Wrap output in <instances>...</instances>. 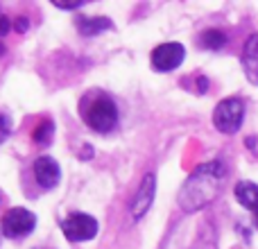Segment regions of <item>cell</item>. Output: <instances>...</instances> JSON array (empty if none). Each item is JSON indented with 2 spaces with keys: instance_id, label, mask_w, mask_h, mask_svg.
Wrapping results in <instances>:
<instances>
[{
  "instance_id": "1",
  "label": "cell",
  "mask_w": 258,
  "mask_h": 249,
  "mask_svg": "<svg viewBox=\"0 0 258 249\" xmlns=\"http://www.w3.org/2000/svg\"><path fill=\"white\" fill-rule=\"evenodd\" d=\"M224 170L222 161H206L202 163L190 177L183 181L181 191L177 195V202L181 206V211L186 213H195L202 211L222 193L224 186Z\"/></svg>"
},
{
  "instance_id": "2",
  "label": "cell",
  "mask_w": 258,
  "mask_h": 249,
  "mask_svg": "<svg viewBox=\"0 0 258 249\" xmlns=\"http://www.w3.org/2000/svg\"><path fill=\"white\" fill-rule=\"evenodd\" d=\"M82 118L93 132L98 134H109L118 125V107L109 95H93L82 109Z\"/></svg>"
},
{
  "instance_id": "3",
  "label": "cell",
  "mask_w": 258,
  "mask_h": 249,
  "mask_svg": "<svg viewBox=\"0 0 258 249\" xmlns=\"http://www.w3.org/2000/svg\"><path fill=\"white\" fill-rule=\"evenodd\" d=\"M245 118V104L238 98H224L213 111V125L222 134H236Z\"/></svg>"
},
{
  "instance_id": "4",
  "label": "cell",
  "mask_w": 258,
  "mask_h": 249,
  "mask_svg": "<svg viewBox=\"0 0 258 249\" xmlns=\"http://www.w3.org/2000/svg\"><path fill=\"white\" fill-rule=\"evenodd\" d=\"M98 220L89 213H71L61 220V231L71 242L93 240L98 236Z\"/></svg>"
},
{
  "instance_id": "5",
  "label": "cell",
  "mask_w": 258,
  "mask_h": 249,
  "mask_svg": "<svg viewBox=\"0 0 258 249\" xmlns=\"http://www.w3.org/2000/svg\"><path fill=\"white\" fill-rule=\"evenodd\" d=\"M36 227L34 213H30L27 209H9L3 218V233L7 238H25L27 233H32Z\"/></svg>"
},
{
  "instance_id": "6",
  "label": "cell",
  "mask_w": 258,
  "mask_h": 249,
  "mask_svg": "<svg viewBox=\"0 0 258 249\" xmlns=\"http://www.w3.org/2000/svg\"><path fill=\"white\" fill-rule=\"evenodd\" d=\"M183 57H186V50H183L181 43H161L159 48L152 50V68L159 73H170L174 68H179L183 64Z\"/></svg>"
},
{
  "instance_id": "7",
  "label": "cell",
  "mask_w": 258,
  "mask_h": 249,
  "mask_svg": "<svg viewBox=\"0 0 258 249\" xmlns=\"http://www.w3.org/2000/svg\"><path fill=\"white\" fill-rule=\"evenodd\" d=\"M154 193H156V179L154 174H145L138 186L136 195H134V202H132V218L134 220H141L143 215L150 211L152 202H154Z\"/></svg>"
},
{
  "instance_id": "8",
  "label": "cell",
  "mask_w": 258,
  "mask_h": 249,
  "mask_svg": "<svg viewBox=\"0 0 258 249\" xmlns=\"http://www.w3.org/2000/svg\"><path fill=\"white\" fill-rule=\"evenodd\" d=\"M34 177L41 188H54L61 179V168L52 156H39L34 161Z\"/></svg>"
},
{
  "instance_id": "9",
  "label": "cell",
  "mask_w": 258,
  "mask_h": 249,
  "mask_svg": "<svg viewBox=\"0 0 258 249\" xmlns=\"http://www.w3.org/2000/svg\"><path fill=\"white\" fill-rule=\"evenodd\" d=\"M242 68L251 84L258 86V34H251L242 48Z\"/></svg>"
},
{
  "instance_id": "10",
  "label": "cell",
  "mask_w": 258,
  "mask_h": 249,
  "mask_svg": "<svg viewBox=\"0 0 258 249\" xmlns=\"http://www.w3.org/2000/svg\"><path fill=\"white\" fill-rule=\"evenodd\" d=\"M75 27L82 36H98L100 32L111 30V21L107 16H77Z\"/></svg>"
},
{
  "instance_id": "11",
  "label": "cell",
  "mask_w": 258,
  "mask_h": 249,
  "mask_svg": "<svg viewBox=\"0 0 258 249\" xmlns=\"http://www.w3.org/2000/svg\"><path fill=\"white\" fill-rule=\"evenodd\" d=\"M233 193H236V200L240 202V206H245L249 211H258V183L238 181Z\"/></svg>"
},
{
  "instance_id": "12",
  "label": "cell",
  "mask_w": 258,
  "mask_h": 249,
  "mask_svg": "<svg viewBox=\"0 0 258 249\" xmlns=\"http://www.w3.org/2000/svg\"><path fill=\"white\" fill-rule=\"evenodd\" d=\"M200 43H202V48H206V50H220L227 43V34L220 30H206L204 34L200 36Z\"/></svg>"
},
{
  "instance_id": "13",
  "label": "cell",
  "mask_w": 258,
  "mask_h": 249,
  "mask_svg": "<svg viewBox=\"0 0 258 249\" xmlns=\"http://www.w3.org/2000/svg\"><path fill=\"white\" fill-rule=\"evenodd\" d=\"M52 136H54V125L50 122V120L39 122V127H36L34 134H32L34 143H39V145H48V143L52 141Z\"/></svg>"
},
{
  "instance_id": "14",
  "label": "cell",
  "mask_w": 258,
  "mask_h": 249,
  "mask_svg": "<svg viewBox=\"0 0 258 249\" xmlns=\"http://www.w3.org/2000/svg\"><path fill=\"white\" fill-rule=\"evenodd\" d=\"M9 134H12V122H9V118L5 113H0V143L7 141Z\"/></svg>"
},
{
  "instance_id": "15",
  "label": "cell",
  "mask_w": 258,
  "mask_h": 249,
  "mask_svg": "<svg viewBox=\"0 0 258 249\" xmlns=\"http://www.w3.org/2000/svg\"><path fill=\"white\" fill-rule=\"evenodd\" d=\"M9 27H12V23H9V18L5 16V14H0V36H5L9 32Z\"/></svg>"
},
{
  "instance_id": "16",
  "label": "cell",
  "mask_w": 258,
  "mask_h": 249,
  "mask_svg": "<svg viewBox=\"0 0 258 249\" xmlns=\"http://www.w3.org/2000/svg\"><path fill=\"white\" fill-rule=\"evenodd\" d=\"M93 156V150H91V145H84L80 152V159H91Z\"/></svg>"
},
{
  "instance_id": "17",
  "label": "cell",
  "mask_w": 258,
  "mask_h": 249,
  "mask_svg": "<svg viewBox=\"0 0 258 249\" xmlns=\"http://www.w3.org/2000/svg\"><path fill=\"white\" fill-rule=\"evenodd\" d=\"M54 7H59V9H77V7H82V3H68V5L54 3Z\"/></svg>"
},
{
  "instance_id": "18",
  "label": "cell",
  "mask_w": 258,
  "mask_h": 249,
  "mask_svg": "<svg viewBox=\"0 0 258 249\" xmlns=\"http://www.w3.org/2000/svg\"><path fill=\"white\" fill-rule=\"evenodd\" d=\"M27 27V21H25V16H18V30H25Z\"/></svg>"
},
{
  "instance_id": "19",
  "label": "cell",
  "mask_w": 258,
  "mask_h": 249,
  "mask_svg": "<svg viewBox=\"0 0 258 249\" xmlns=\"http://www.w3.org/2000/svg\"><path fill=\"white\" fill-rule=\"evenodd\" d=\"M3 54H5V45H0V57H3Z\"/></svg>"
},
{
  "instance_id": "20",
  "label": "cell",
  "mask_w": 258,
  "mask_h": 249,
  "mask_svg": "<svg viewBox=\"0 0 258 249\" xmlns=\"http://www.w3.org/2000/svg\"><path fill=\"white\" fill-rule=\"evenodd\" d=\"M254 222H256V227H258V211H256V215H254Z\"/></svg>"
}]
</instances>
